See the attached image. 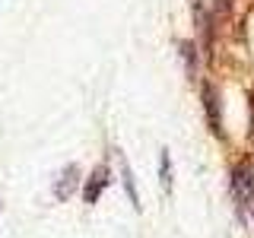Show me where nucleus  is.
Wrapping results in <instances>:
<instances>
[{"instance_id":"nucleus-5","label":"nucleus","mask_w":254,"mask_h":238,"mask_svg":"<svg viewBox=\"0 0 254 238\" xmlns=\"http://www.w3.org/2000/svg\"><path fill=\"white\" fill-rule=\"evenodd\" d=\"M118 165H121V181H124V190H127V200H130L133 210H140V197H137V184H133V172H130L127 156H118Z\"/></svg>"},{"instance_id":"nucleus-1","label":"nucleus","mask_w":254,"mask_h":238,"mask_svg":"<svg viewBox=\"0 0 254 238\" xmlns=\"http://www.w3.org/2000/svg\"><path fill=\"white\" fill-rule=\"evenodd\" d=\"M232 190H235V200L251 206L254 203V172L248 165H235L232 169Z\"/></svg>"},{"instance_id":"nucleus-6","label":"nucleus","mask_w":254,"mask_h":238,"mask_svg":"<svg viewBox=\"0 0 254 238\" xmlns=\"http://www.w3.org/2000/svg\"><path fill=\"white\" fill-rule=\"evenodd\" d=\"M159 184H162V190H172V184H175V169H172L169 149L159 153Z\"/></svg>"},{"instance_id":"nucleus-2","label":"nucleus","mask_w":254,"mask_h":238,"mask_svg":"<svg viewBox=\"0 0 254 238\" xmlns=\"http://www.w3.org/2000/svg\"><path fill=\"white\" fill-rule=\"evenodd\" d=\"M76 184H79V165L70 162L67 169H61L58 181H54V197H58V200H70V194L76 190Z\"/></svg>"},{"instance_id":"nucleus-4","label":"nucleus","mask_w":254,"mask_h":238,"mask_svg":"<svg viewBox=\"0 0 254 238\" xmlns=\"http://www.w3.org/2000/svg\"><path fill=\"white\" fill-rule=\"evenodd\" d=\"M203 108H206V124H210L213 133L222 137V118H219V99H216V89L210 83L203 86Z\"/></svg>"},{"instance_id":"nucleus-3","label":"nucleus","mask_w":254,"mask_h":238,"mask_svg":"<svg viewBox=\"0 0 254 238\" xmlns=\"http://www.w3.org/2000/svg\"><path fill=\"white\" fill-rule=\"evenodd\" d=\"M108 187V165H99L92 175H89V181H86V187H83V200L86 203H99V197H102V190Z\"/></svg>"}]
</instances>
